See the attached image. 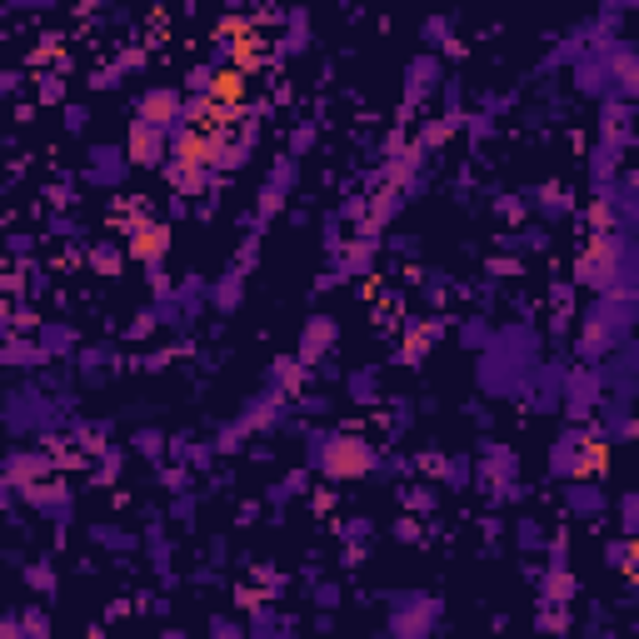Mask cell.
Listing matches in <instances>:
<instances>
[{"mask_svg": "<svg viewBox=\"0 0 639 639\" xmlns=\"http://www.w3.org/2000/svg\"><path fill=\"white\" fill-rule=\"evenodd\" d=\"M614 515H620L624 539H639V489H624L620 505H614Z\"/></svg>", "mask_w": 639, "mask_h": 639, "instance_id": "d590c367", "label": "cell"}, {"mask_svg": "<svg viewBox=\"0 0 639 639\" xmlns=\"http://www.w3.org/2000/svg\"><path fill=\"white\" fill-rule=\"evenodd\" d=\"M465 120H470V141H475V145L495 135V115H485V110H479V115H465Z\"/></svg>", "mask_w": 639, "mask_h": 639, "instance_id": "7dc6e473", "label": "cell"}, {"mask_svg": "<svg viewBox=\"0 0 639 639\" xmlns=\"http://www.w3.org/2000/svg\"><path fill=\"white\" fill-rule=\"evenodd\" d=\"M564 509L574 519H604L610 515V495H604L600 479H570L564 485Z\"/></svg>", "mask_w": 639, "mask_h": 639, "instance_id": "9a60e30c", "label": "cell"}, {"mask_svg": "<svg viewBox=\"0 0 639 639\" xmlns=\"http://www.w3.org/2000/svg\"><path fill=\"white\" fill-rule=\"evenodd\" d=\"M580 584H574L570 570H545L539 574V610H570Z\"/></svg>", "mask_w": 639, "mask_h": 639, "instance_id": "44dd1931", "label": "cell"}, {"mask_svg": "<svg viewBox=\"0 0 639 639\" xmlns=\"http://www.w3.org/2000/svg\"><path fill=\"white\" fill-rule=\"evenodd\" d=\"M20 495H26V505H36L40 515L56 519V525H66V519H70V485H66V479H56V475L36 479V485H26Z\"/></svg>", "mask_w": 639, "mask_h": 639, "instance_id": "2e32d148", "label": "cell"}, {"mask_svg": "<svg viewBox=\"0 0 639 639\" xmlns=\"http://www.w3.org/2000/svg\"><path fill=\"white\" fill-rule=\"evenodd\" d=\"M85 125H90V110H85V105H66V131L80 135Z\"/></svg>", "mask_w": 639, "mask_h": 639, "instance_id": "f907efd6", "label": "cell"}, {"mask_svg": "<svg viewBox=\"0 0 639 639\" xmlns=\"http://www.w3.org/2000/svg\"><path fill=\"white\" fill-rule=\"evenodd\" d=\"M0 639H36V634H30L26 614H5V620H0Z\"/></svg>", "mask_w": 639, "mask_h": 639, "instance_id": "bcb514c9", "label": "cell"}, {"mask_svg": "<svg viewBox=\"0 0 639 639\" xmlns=\"http://www.w3.org/2000/svg\"><path fill=\"white\" fill-rule=\"evenodd\" d=\"M600 404H604V375L600 370L580 365V370L564 375V414H570V420H590Z\"/></svg>", "mask_w": 639, "mask_h": 639, "instance_id": "ba28073f", "label": "cell"}, {"mask_svg": "<svg viewBox=\"0 0 639 639\" xmlns=\"http://www.w3.org/2000/svg\"><path fill=\"white\" fill-rule=\"evenodd\" d=\"M410 420H414V404H410V400L390 404V430H395V435H404V430H410Z\"/></svg>", "mask_w": 639, "mask_h": 639, "instance_id": "c3c4849f", "label": "cell"}, {"mask_svg": "<svg viewBox=\"0 0 639 639\" xmlns=\"http://www.w3.org/2000/svg\"><path fill=\"white\" fill-rule=\"evenodd\" d=\"M440 85H445L440 56H435V50H420V56L404 66V110L400 115H414V105H420L424 95H440Z\"/></svg>", "mask_w": 639, "mask_h": 639, "instance_id": "9c48e42d", "label": "cell"}, {"mask_svg": "<svg viewBox=\"0 0 639 639\" xmlns=\"http://www.w3.org/2000/svg\"><path fill=\"white\" fill-rule=\"evenodd\" d=\"M584 639H614V634L604 630V624H590V630H584Z\"/></svg>", "mask_w": 639, "mask_h": 639, "instance_id": "91938a15", "label": "cell"}, {"mask_svg": "<svg viewBox=\"0 0 639 639\" xmlns=\"http://www.w3.org/2000/svg\"><path fill=\"white\" fill-rule=\"evenodd\" d=\"M539 215H545L550 225H555V220H570L574 215L570 190H564V185H545V190H539Z\"/></svg>", "mask_w": 639, "mask_h": 639, "instance_id": "4dcf8cb0", "label": "cell"}, {"mask_svg": "<svg viewBox=\"0 0 639 639\" xmlns=\"http://www.w3.org/2000/svg\"><path fill=\"white\" fill-rule=\"evenodd\" d=\"M315 600H320V610H335V604H340V584H315Z\"/></svg>", "mask_w": 639, "mask_h": 639, "instance_id": "f5cc1de1", "label": "cell"}, {"mask_svg": "<svg viewBox=\"0 0 639 639\" xmlns=\"http://www.w3.org/2000/svg\"><path fill=\"white\" fill-rule=\"evenodd\" d=\"M550 570H570V535L564 529L550 539Z\"/></svg>", "mask_w": 639, "mask_h": 639, "instance_id": "f6af8a7d", "label": "cell"}, {"mask_svg": "<svg viewBox=\"0 0 639 639\" xmlns=\"http://www.w3.org/2000/svg\"><path fill=\"white\" fill-rule=\"evenodd\" d=\"M440 479L450 489H465L470 485V460H465V455H455V460H440Z\"/></svg>", "mask_w": 639, "mask_h": 639, "instance_id": "ab89813d", "label": "cell"}, {"mask_svg": "<svg viewBox=\"0 0 639 639\" xmlns=\"http://www.w3.org/2000/svg\"><path fill=\"white\" fill-rule=\"evenodd\" d=\"M515 545L519 550H539V545H545V529H539L535 519H519V525H515Z\"/></svg>", "mask_w": 639, "mask_h": 639, "instance_id": "b9f144b4", "label": "cell"}, {"mask_svg": "<svg viewBox=\"0 0 639 639\" xmlns=\"http://www.w3.org/2000/svg\"><path fill=\"white\" fill-rule=\"evenodd\" d=\"M220 80V66H210V60H200V66L185 70V95H210Z\"/></svg>", "mask_w": 639, "mask_h": 639, "instance_id": "836d02e7", "label": "cell"}, {"mask_svg": "<svg viewBox=\"0 0 639 639\" xmlns=\"http://www.w3.org/2000/svg\"><path fill=\"white\" fill-rule=\"evenodd\" d=\"M36 479H50V455L46 450H30V445H16L5 455V489H26Z\"/></svg>", "mask_w": 639, "mask_h": 639, "instance_id": "5bb4252c", "label": "cell"}, {"mask_svg": "<svg viewBox=\"0 0 639 639\" xmlns=\"http://www.w3.org/2000/svg\"><path fill=\"white\" fill-rule=\"evenodd\" d=\"M305 460H310V470H320L325 479L345 485V479H360V475L375 470L380 455H375V445H370L365 435H350V430H315L310 445H305Z\"/></svg>", "mask_w": 639, "mask_h": 639, "instance_id": "6da1fadb", "label": "cell"}, {"mask_svg": "<svg viewBox=\"0 0 639 639\" xmlns=\"http://www.w3.org/2000/svg\"><path fill=\"white\" fill-rule=\"evenodd\" d=\"M20 614H26V624H30V634H36V639H50V620L40 610H20Z\"/></svg>", "mask_w": 639, "mask_h": 639, "instance_id": "816d5d0a", "label": "cell"}, {"mask_svg": "<svg viewBox=\"0 0 639 639\" xmlns=\"http://www.w3.org/2000/svg\"><path fill=\"white\" fill-rule=\"evenodd\" d=\"M36 100L40 105H60L66 100V76H60V70H40L36 76Z\"/></svg>", "mask_w": 639, "mask_h": 639, "instance_id": "8d00e7d4", "label": "cell"}, {"mask_svg": "<svg viewBox=\"0 0 639 639\" xmlns=\"http://www.w3.org/2000/svg\"><path fill=\"white\" fill-rule=\"evenodd\" d=\"M135 450H141L145 460H160V455H165L170 445H165V435H155V430H141V435H135Z\"/></svg>", "mask_w": 639, "mask_h": 639, "instance_id": "7bdbcfd3", "label": "cell"}, {"mask_svg": "<svg viewBox=\"0 0 639 639\" xmlns=\"http://www.w3.org/2000/svg\"><path fill=\"white\" fill-rule=\"evenodd\" d=\"M160 639H185V634H180V630H165V634H160Z\"/></svg>", "mask_w": 639, "mask_h": 639, "instance_id": "94428289", "label": "cell"}, {"mask_svg": "<svg viewBox=\"0 0 639 639\" xmlns=\"http://www.w3.org/2000/svg\"><path fill=\"white\" fill-rule=\"evenodd\" d=\"M255 145H260V115H255V110H236V115H230V125L215 135V160H210V170L236 175L245 160L255 155Z\"/></svg>", "mask_w": 639, "mask_h": 639, "instance_id": "7a4b0ae2", "label": "cell"}, {"mask_svg": "<svg viewBox=\"0 0 639 639\" xmlns=\"http://www.w3.org/2000/svg\"><path fill=\"white\" fill-rule=\"evenodd\" d=\"M584 455H590V430L584 424H570L555 445H550V475L555 479H584Z\"/></svg>", "mask_w": 639, "mask_h": 639, "instance_id": "30bf717a", "label": "cell"}, {"mask_svg": "<svg viewBox=\"0 0 639 639\" xmlns=\"http://www.w3.org/2000/svg\"><path fill=\"white\" fill-rule=\"evenodd\" d=\"M310 141H315V125H300V131H295V141H290V155L300 160V151H310Z\"/></svg>", "mask_w": 639, "mask_h": 639, "instance_id": "db71d44e", "label": "cell"}, {"mask_svg": "<svg viewBox=\"0 0 639 639\" xmlns=\"http://www.w3.org/2000/svg\"><path fill=\"white\" fill-rule=\"evenodd\" d=\"M120 260H125L120 240H100V245H90V270H95V275H120Z\"/></svg>", "mask_w": 639, "mask_h": 639, "instance_id": "1f68e13d", "label": "cell"}, {"mask_svg": "<svg viewBox=\"0 0 639 639\" xmlns=\"http://www.w3.org/2000/svg\"><path fill=\"white\" fill-rule=\"evenodd\" d=\"M210 639H245V630H240V620H210Z\"/></svg>", "mask_w": 639, "mask_h": 639, "instance_id": "681fc988", "label": "cell"}, {"mask_svg": "<svg viewBox=\"0 0 639 639\" xmlns=\"http://www.w3.org/2000/svg\"><path fill=\"white\" fill-rule=\"evenodd\" d=\"M420 36H424V46L435 50V56H440V50H450V56H460V40H455V20H424L420 26Z\"/></svg>", "mask_w": 639, "mask_h": 639, "instance_id": "f1b7e54d", "label": "cell"}, {"mask_svg": "<svg viewBox=\"0 0 639 639\" xmlns=\"http://www.w3.org/2000/svg\"><path fill=\"white\" fill-rule=\"evenodd\" d=\"M375 255H380V240L365 230V236H355L345 250L335 255V270L340 275H370V270H375Z\"/></svg>", "mask_w": 639, "mask_h": 639, "instance_id": "ffe728a7", "label": "cell"}, {"mask_svg": "<svg viewBox=\"0 0 639 639\" xmlns=\"http://www.w3.org/2000/svg\"><path fill=\"white\" fill-rule=\"evenodd\" d=\"M570 630V610H539V634H564Z\"/></svg>", "mask_w": 639, "mask_h": 639, "instance_id": "ee69618b", "label": "cell"}, {"mask_svg": "<svg viewBox=\"0 0 639 639\" xmlns=\"http://www.w3.org/2000/svg\"><path fill=\"white\" fill-rule=\"evenodd\" d=\"M614 50H620V40L614 46H600V50H584L580 56V66L570 70L574 76V90L580 95H590V100H620L614 95Z\"/></svg>", "mask_w": 639, "mask_h": 639, "instance_id": "5b68a950", "label": "cell"}, {"mask_svg": "<svg viewBox=\"0 0 639 639\" xmlns=\"http://www.w3.org/2000/svg\"><path fill=\"white\" fill-rule=\"evenodd\" d=\"M165 180L175 185V195H185V200H205L210 195V170L205 165H180V160H170Z\"/></svg>", "mask_w": 639, "mask_h": 639, "instance_id": "7402d4cb", "label": "cell"}, {"mask_svg": "<svg viewBox=\"0 0 639 639\" xmlns=\"http://www.w3.org/2000/svg\"><path fill=\"white\" fill-rule=\"evenodd\" d=\"M125 255H131L135 265H145V270H160L170 255V225L165 220H151V225H141L131 240H125Z\"/></svg>", "mask_w": 639, "mask_h": 639, "instance_id": "4fadbf2b", "label": "cell"}, {"mask_svg": "<svg viewBox=\"0 0 639 639\" xmlns=\"http://www.w3.org/2000/svg\"><path fill=\"white\" fill-rule=\"evenodd\" d=\"M125 175H131V155L120 145H95L90 151V165L80 170L85 185H100V190H120Z\"/></svg>", "mask_w": 639, "mask_h": 639, "instance_id": "7c38bea8", "label": "cell"}, {"mask_svg": "<svg viewBox=\"0 0 639 639\" xmlns=\"http://www.w3.org/2000/svg\"><path fill=\"white\" fill-rule=\"evenodd\" d=\"M460 345L485 355V350L495 345V330H489V320H465V325H460Z\"/></svg>", "mask_w": 639, "mask_h": 639, "instance_id": "e575fe53", "label": "cell"}, {"mask_svg": "<svg viewBox=\"0 0 639 639\" xmlns=\"http://www.w3.org/2000/svg\"><path fill=\"white\" fill-rule=\"evenodd\" d=\"M0 90H5V95H16V90H20V70H5V80H0Z\"/></svg>", "mask_w": 639, "mask_h": 639, "instance_id": "680465c9", "label": "cell"}, {"mask_svg": "<svg viewBox=\"0 0 639 639\" xmlns=\"http://www.w3.org/2000/svg\"><path fill=\"white\" fill-rule=\"evenodd\" d=\"M614 95H620L624 105L639 100V46L630 36H624L620 50H614Z\"/></svg>", "mask_w": 639, "mask_h": 639, "instance_id": "d6986e66", "label": "cell"}, {"mask_svg": "<svg viewBox=\"0 0 639 639\" xmlns=\"http://www.w3.org/2000/svg\"><path fill=\"white\" fill-rule=\"evenodd\" d=\"M634 604H639V590H634Z\"/></svg>", "mask_w": 639, "mask_h": 639, "instance_id": "be15d7a7", "label": "cell"}, {"mask_svg": "<svg viewBox=\"0 0 639 639\" xmlns=\"http://www.w3.org/2000/svg\"><path fill=\"white\" fill-rule=\"evenodd\" d=\"M275 630H285V624H280V614H275L270 604H260V610H255V620H250V630H245V634H250V639H275Z\"/></svg>", "mask_w": 639, "mask_h": 639, "instance_id": "74e56055", "label": "cell"}, {"mask_svg": "<svg viewBox=\"0 0 639 639\" xmlns=\"http://www.w3.org/2000/svg\"><path fill=\"white\" fill-rule=\"evenodd\" d=\"M300 410H305V414H325V410H330V395H305Z\"/></svg>", "mask_w": 639, "mask_h": 639, "instance_id": "9f6ffc18", "label": "cell"}, {"mask_svg": "<svg viewBox=\"0 0 639 639\" xmlns=\"http://www.w3.org/2000/svg\"><path fill=\"white\" fill-rule=\"evenodd\" d=\"M0 355H5V365H40V360H46V350H40L36 340H20V335H10Z\"/></svg>", "mask_w": 639, "mask_h": 639, "instance_id": "d6a6232c", "label": "cell"}, {"mask_svg": "<svg viewBox=\"0 0 639 639\" xmlns=\"http://www.w3.org/2000/svg\"><path fill=\"white\" fill-rule=\"evenodd\" d=\"M240 295H245V275L240 270H230V275H220L215 285H210V305H215L220 315H230L240 305Z\"/></svg>", "mask_w": 639, "mask_h": 639, "instance_id": "4316f807", "label": "cell"}, {"mask_svg": "<svg viewBox=\"0 0 639 639\" xmlns=\"http://www.w3.org/2000/svg\"><path fill=\"white\" fill-rule=\"evenodd\" d=\"M36 345L46 350V360H56V355H66V350L76 345V330L70 325H36Z\"/></svg>", "mask_w": 639, "mask_h": 639, "instance_id": "f546056e", "label": "cell"}, {"mask_svg": "<svg viewBox=\"0 0 639 639\" xmlns=\"http://www.w3.org/2000/svg\"><path fill=\"white\" fill-rule=\"evenodd\" d=\"M584 36H580V26L574 30H564V36H555V46H550V56H545V70H555V66H580V56H584Z\"/></svg>", "mask_w": 639, "mask_h": 639, "instance_id": "d4e9b609", "label": "cell"}, {"mask_svg": "<svg viewBox=\"0 0 639 639\" xmlns=\"http://www.w3.org/2000/svg\"><path fill=\"white\" fill-rule=\"evenodd\" d=\"M90 539L105 545V550H135V535H125V529H115V525H95Z\"/></svg>", "mask_w": 639, "mask_h": 639, "instance_id": "f35d334b", "label": "cell"}, {"mask_svg": "<svg viewBox=\"0 0 639 639\" xmlns=\"http://www.w3.org/2000/svg\"><path fill=\"white\" fill-rule=\"evenodd\" d=\"M620 145H594V151H590V180H594V190H600V185H610V180H620Z\"/></svg>", "mask_w": 639, "mask_h": 639, "instance_id": "484cf974", "label": "cell"}, {"mask_svg": "<svg viewBox=\"0 0 639 639\" xmlns=\"http://www.w3.org/2000/svg\"><path fill=\"white\" fill-rule=\"evenodd\" d=\"M125 155H131V165H141V170H165V165H170V135L155 131V125L131 120V135H125Z\"/></svg>", "mask_w": 639, "mask_h": 639, "instance_id": "8fae6325", "label": "cell"}, {"mask_svg": "<svg viewBox=\"0 0 639 639\" xmlns=\"http://www.w3.org/2000/svg\"><path fill=\"white\" fill-rule=\"evenodd\" d=\"M285 36L275 40V56L280 60H290V56H300L305 46H310V16H305V10H285Z\"/></svg>", "mask_w": 639, "mask_h": 639, "instance_id": "cb8c5ba5", "label": "cell"}, {"mask_svg": "<svg viewBox=\"0 0 639 639\" xmlns=\"http://www.w3.org/2000/svg\"><path fill=\"white\" fill-rule=\"evenodd\" d=\"M410 505H414V509H430V505H435V485H414V489H410Z\"/></svg>", "mask_w": 639, "mask_h": 639, "instance_id": "11a10c76", "label": "cell"}, {"mask_svg": "<svg viewBox=\"0 0 639 639\" xmlns=\"http://www.w3.org/2000/svg\"><path fill=\"white\" fill-rule=\"evenodd\" d=\"M295 180H300V160H295V155H280V160L270 165V175H265V185H260V205H255V215H250L255 230H260L265 220H270L275 210H280L285 200L295 195Z\"/></svg>", "mask_w": 639, "mask_h": 639, "instance_id": "52a82bcc", "label": "cell"}, {"mask_svg": "<svg viewBox=\"0 0 639 639\" xmlns=\"http://www.w3.org/2000/svg\"><path fill=\"white\" fill-rule=\"evenodd\" d=\"M345 390H350V400H355V404H375V400H380V370H375V365L350 370V375H345Z\"/></svg>", "mask_w": 639, "mask_h": 639, "instance_id": "83f0119b", "label": "cell"}, {"mask_svg": "<svg viewBox=\"0 0 639 639\" xmlns=\"http://www.w3.org/2000/svg\"><path fill=\"white\" fill-rule=\"evenodd\" d=\"M60 420H66L60 400L40 395V390H10V395H5V424L16 435H26V430L50 435V430H60Z\"/></svg>", "mask_w": 639, "mask_h": 639, "instance_id": "3957f363", "label": "cell"}, {"mask_svg": "<svg viewBox=\"0 0 639 639\" xmlns=\"http://www.w3.org/2000/svg\"><path fill=\"white\" fill-rule=\"evenodd\" d=\"M634 131H639V100H634Z\"/></svg>", "mask_w": 639, "mask_h": 639, "instance_id": "6125c7cd", "label": "cell"}, {"mask_svg": "<svg viewBox=\"0 0 639 639\" xmlns=\"http://www.w3.org/2000/svg\"><path fill=\"white\" fill-rule=\"evenodd\" d=\"M180 115H185V90H175V85H151V90L135 95V120L141 125H155V131H175Z\"/></svg>", "mask_w": 639, "mask_h": 639, "instance_id": "8992f818", "label": "cell"}, {"mask_svg": "<svg viewBox=\"0 0 639 639\" xmlns=\"http://www.w3.org/2000/svg\"><path fill=\"white\" fill-rule=\"evenodd\" d=\"M600 141L630 151V141H634V105H624V100H604L600 105Z\"/></svg>", "mask_w": 639, "mask_h": 639, "instance_id": "ac0fdd59", "label": "cell"}, {"mask_svg": "<svg viewBox=\"0 0 639 639\" xmlns=\"http://www.w3.org/2000/svg\"><path fill=\"white\" fill-rule=\"evenodd\" d=\"M435 624H440V600L420 590L390 594V634L395 639H430Z\"/></svg>", "mask_w": 639, "mask_h": 639, "instance_id": "277c9868", "label": "cell"}, {"mask_svg": "<svg viewBox=\"0 0 639 639\" xmlns=\"http://www.w3.org/2000/svg\"><path fill=\"white\" fill-rule=\"evenodd\" d=\"M395 535H400V539H420V525H414V519H400Z\"/></svg>", "mask_w": 639, "mask_h": 639, "instance_id": "6f0895ef", "label": "cell"}, {"mask_svg": "<svg viewBox=\"0 0 639 639\" xmlns=\"http://www.w3.org/2000/svg\"><path fill=\"white\" fill-rule=\"evenodd\" d=\"M335 340H340V325L330 315H310L305 320V330H300V350H295V360L300 365H320V360L335 350Z\"/></svg>", "mask_w": 639, "mask_h": 639, "instance_id": "e0dca14e", "label": "cell"}, {"mask_svg": "<svg viewBox=\"0 0 639 639\" xmlns=\"http://www.w3.org/2000/svg\"><path fill=\"white\" fill-rule=\"evenodd\" d=\"M26 584H30V590H40V594H56V564H50V560L30 564V570H26Z\"/></svg>", "mask_w": 639, "mask_h": 639, "instance_id": "60d3db41", "label": "cell"}, {"mask_svg": "<svg viewBox=\"0 0 639 639\" xmlns=\"http://www.w3.org/2000/svg\"><path fill=\"white\" fill-rule=\"evenodd\" d=\"M245 90H250V70L230 66V70H220V80H215V90H210V100L225 105V110H245Z\"/></svg>", "mask_w": 639, "mask_h": 639, "instance_id": "603a6c76", "label": "cell"}]
</instances>
